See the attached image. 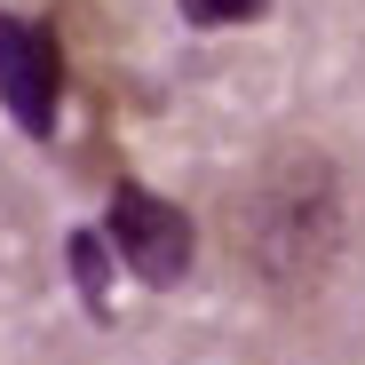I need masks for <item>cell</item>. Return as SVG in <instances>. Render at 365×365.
Wrapping results in <instances>:
<instances>
[{"label": "cell", "instance_id": "obj_1", "mask_svg": "<svg viewBox=\"0 0 365 365\" xmlns=\"http://www.w3.org/2000/svg\"><path fill=\"white\" fill-rule=\"evenodd\" d=\"M349 247V191L341 167L318 143H270L230 191V255L255 278V294H270L278 310L318 302L334 262Z\"/></svg>", "mask_w": 365, "mask_h": 365}, {"label": "cell", "instance_id": "obj_2", "mask_svg": "<svg viewBox=\"0 0 365 365\" xmlns=\"http://www.w3.org/2000/svg\"><path fill=\"white\" fill-rule=\"evenodd\" d=\"M96 230H103L111 262L128 270L135 286H151V294L182 286V278H191V262H199V222H191V207H175V199L143 191L135 175L111 182V199H103V222H96Z\"/></svg>", "mask_w": 365, "mask_h": 365}, {"label": "cell", "instance_id": "obj_4", "mask_svg": "<svg viewBox=\"0 0 365 365\" xmlns=\"http://www.w3.org/2000/svg\"><path fill=\"white\" fill-rule=\"evenodd\" d=\"M64 255H72V294H80V310L103 326V318H111V247H103V230L80 222V230L64 238Z\"/></svg>", "mask_w": 365, "mask_h": 365}, {"label": "cell", "instance_id": "obj_3", "mask_svg": "<svg viewBox=\"0 0 365 365\" xmlns=\"http://www.w3.org/2000/svg\"><path fill=\"white\" fill-rule=\"evenodd\" d=\"M0 103H9L16 135L48 143L64 119V40L48 16H16L0 9Z\"/></svg>", "mask_w": 365, "mask_h": 365}, {"label": "cell", "instance_id": "obj_5", "mask_svg": "<svg viewBox=\"0 0 365 365\" xmlns=\"http://www.w3.org/2000/svg\"><path fill=\"white\" fill-rule=\"evenodd\" d=\"M191 32H238V24H262L270 0H175Z\"/></svg>", "mask_w": 365, "mask_h": 365}]
</instances>
